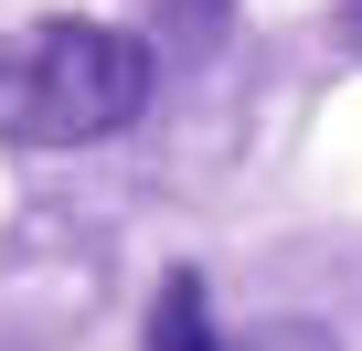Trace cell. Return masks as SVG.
<instances>
[{
    "mask_svg": "<svg viewBox=\"0 0 362 351\" xmlns=\"http://www.w3.org/2000/svg\"><path fill=\"white\" fill-rule=\"evenodd\" d=\"M149 107V43L107 22H33L22 43H0V128L33 149H86L117 138Z\"/></svg>",
    "mask_w": 362,
    "mask_h": 351,
    "instance_id": "6da1fadb",
    "label": "cell"
},
{
    "mask_svg": "<svg viewBox=\"0 0 362 351\" xmlns=\"http://www.w3.org/2000/svg\"><path fill=\"white\" fill-rule=\"evenodd\" d=\"M341 43H362V0H341Z\"/></svg>",
    "mask_w": 362,
    "mask_h": 351,
    "instance_id": "3957f363",
    "label": "cell"
},
{
    "mask_svg": "<svg viewBox=\"0 0 362 351\" xmlns=\"http://www.w3.org/2000/svg\"><path fill=\"white\" fill-rule=\"evenodd\" d=\"M149 351H214V298H203V277H170V287H160Z\"/></svg>",
    "mask_w": 362,
    "mask_h": 351,
    "instance_id": "7a4b0ae2",
    "label": "cell"
}]
</instances>
